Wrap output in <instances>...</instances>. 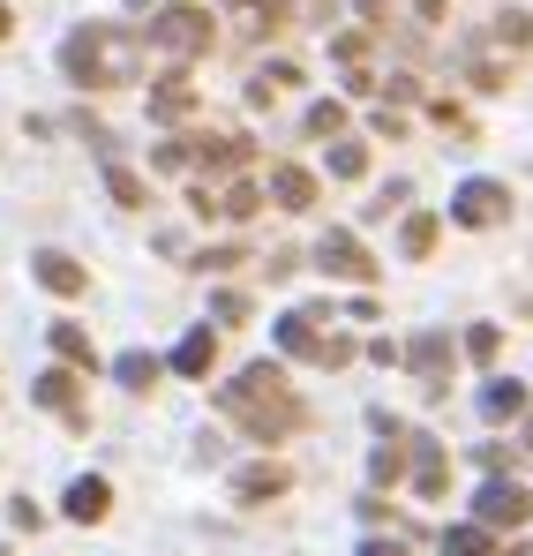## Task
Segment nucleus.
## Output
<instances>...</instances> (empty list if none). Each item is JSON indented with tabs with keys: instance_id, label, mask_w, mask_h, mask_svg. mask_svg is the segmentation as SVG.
I'll return each mask as SVG.
<instances>
[{
	"instance_id": "5",
	"label": "nucleus",
	"mask_w": 533,
	"mask_h": 556,
	"mask_svg": "<svg viewBox=\"0 0 533 556\" xmlns=\"http://www.w3.org/2000/svg\"><path fill=\"white\" fill-rule=\"evenodd\" d=\"M533 519V496L519 481H481V496H473V527L481 534H519Z\"/></svg>"
},
{
	"instance_id": "31",
	"label": "nucleus",
	"mask_w": 533,
	"mask_h": 556,
	"mask_svg": "<svg viewBox=\"0 0 533 556\" xmlns=\"http://www.w3.org/2000/svg\"><path fill=\"white\" fill-rule=\"evenodd\" d=\"M211 308H218V324H241L249 316V293H211Z\"/></svg>"
},
{
	"instance_id": "23",
	"label": "nucleus",
	"mask_w": 533,
	"mask_h": 556,
	"mask_svg": "<svg viewBox=\"0 0 533 556\" xmlns=\"http://www.w3.org/2000/svg\"><path fill=\"white\" fill-rule=\"evenodd\" d=\"M368 481H383V489H391V481H406V437H391V444L368 459Z\"/></svg>"
},
{
	"instance_id": "12",
	"label": "nucleus",
	"mask_w": 533,
	"mask_h": 556,
	"mask_svg": "<svg viewBox=\"0 0 533 556\" xmlns=\"http://www.w3.org/2000/svg\"><path fill=\"white\" fill-rule=\"evenodd\" d=\"M285 489H293V473L278 459H256V466L233 473V496H241V504H264V496H285Z\"/></svg>"
},
{
	"instance_id": "18",
	"label": "nucleus",
	"mask_w": 533,
	"mask_h": 556,
	"mask_svg": "<svg viewBox=\"0 0 533 556\" xmlns=\"http://www.w3.org/2000/svg\"><path fill=\"white\" fill-rule=\"evenodd\" d=\"M233 15H241L249 38H264V30H285L293 23V0H233Z\"/></svg>"
},
{
	"instance_id": "22",
	"label": "nucleus",
	"mask_w": 533,
	"mask_h": 556,
	"mask_svg": "<svg viewBox=\"0 0 533 556\" xmlns=\"http://www.w3.org/2000/svg\"><path fill=\"white\" fill-rule=\"evenodd\" d=\"M444 556H496V534H481V527H444Z\"/></svg>"
},
{
	"instance_id": "29",
	"label": "nucleus",
	"mask_w": 533,
	"mask_h": 556,
	"mask_svg": "<svg viewBox=\"0 0 533 556\" xmlns=\"http://www.w3.org/2000/svg\"><path fill=\"white\" fill-rule=\"evenodd\" d=\"M496 38H504V46H533V23L519 8H504V15H496Z\"/></svg>"
},
{
	"instance_id": "11",
	"label": "nucleus",
	"mask_w": 533,
	"mask_h": 556,
	"mask_svg": "<svg viewBox=\"0 0 533 556\" xmlns=\"http://www.w3.org/2000/svg\"><path fill=\"white\" fill-rule=\"evenodd\" d=\"M406 369L421 376L429 391H444V376H450V331H421V339L406 346Z\"/></svg>"
},
{
	"instance_id": "3",
	"label": "nucleus",
	"mask_w": 533,
	"mask_h": 556,
	"mask_svg": "<svg viewBox=\"0 0 533 556\" xmlns=\"http://www.w3.org/2000/svg\"><path fill=\"white\" fill-rule=\"evenodd\" d=\"M278 346H285L293 362H316V369H346V362H354V339L323 331V308H293V316H278Z\"/></svg>"
},
{
	"instance_id": "24",
	"label": "nucleus",
	"mask_w": 533,
	"mask_h": 556,
	"mask_svg": "<svg viewBox=\"0 0 533 556\" xmlns=\"http://www.w3.org/2000/svg\"><path fill=\"white\" fill-rule=\"evenodd\" d=\"M113 376H120L128 391H151V383H158V354H120V362H113Z\"/></svg>"
},
{
	"instance_id": "6",
	"label": "nucleus",
	"mask_w": 533,
	"mask_h": 556,
	"mask_svg": "<svg viewBox=\"0 0 533 556\" xmlns=\"http://www.w3.org/2000/svg\"><path fill=\"white\" fill-rule=\"evenodd\" d=\"M316 271H323V278H354V286H368V278H376V256L360 249L346 226H331V233L316 241Z\"/></svg>"
},
{
	"instance_id": "21",
	"label": "nucleus",
	"mask_w": 533,
	"mask_h": 556,
	"mask_svg": "<svg viewBox=\"0 0 533 556\" xmlns=\"http://www.w3.org/2000/svg\"><path fill=\"white\" fill-rule=\"evenodd\" d=\"M301 128H308V136H323V143H339V136H346V105H339V98H316Z\"/></svg>"
},
{
	"instance_id": "17",
	"label": "nucleus",
	"mask_w": 533,
	"mask_h": 556,
	"mask_svg": "<svg viewBox=\"0 0 533 556\" xmlns=\"http://www.w3.org/2000/svg\"><path fill=\"white\" fill-rule=\"evenodd\" d=\"M211 362H218V331H211V324H195V331L174 346V369L180 376H211Z\"/></svg>"
},
{
	"instance_id": "30",
	"label": "nucleus",
	"mask_w": 533,
	"mask_h": 556,
	"mask_svg": "<svg viewBox=\"0 0 533 556\" xmlns=\"http://www.w3.org/2000/svg\"><path fill=\"white\" fill-rule=\"evenodd\" d=\"M195 264H203V271H233V264H249V249H233V241H226V249H203Z\"/></svg>"
},
{
	"instance_id": "8",
	"label": "nucleus",
	"mask_w": 533,
	"mask_h": 556,
	"mask_svg": "<svg viewBox=\"0 0 533 556\" xmlns=\"http://www.w3.org/2000/svg\"><path fill=\"white\" fill-rule=\"evenodd\" d=\"M450 218H458V226H504V218H511V188L504 181H466L450 195Z\"/></svg>"
},
{
	"instance_id": "38",
	"label": "nucleus",
	"mask_w": 533,
	"mask_h": 556,
	"mask_svg": "<svg viewBox=\"0 0 533 556\" xmlns=\"http://www.w3.org/2000/svg\"><path fill=\"white\" fill-rule=\"evenodd\" d=\"M526 452H533V414H526Z\"/></svg>"
},
{
	"instance_id": "7",
	"label": "nucleus",
	"mask_w": 533,
	"mask_h": 556,
	"mask_svg": "<svg viewBox=\"0 0 533 556\" xmlns=\"http://www.w3.org/2000/svg\"><path fill=\"white\" fill-rule=\"evenodd\" d=\"M188 203H195V218H256V211H264V188L256 181H226V188L195 181Z\"/></svg>"
},
{
	"instance_id": "27",
	"label": "nucleus",
	"mask_w": 533,
	"mask_h": 556,
	"mask_svg": "<svg viewBox=\"0 0 533 556\" xmlns=\"http://www.w3.org/2000/svg\"><path fill=\"white\" fill-rule=\"evenodd\" d=\"M105 195H113L120 211H136V203H143V174H128V166H105Z\"/></svg>"
},
{
	"instance_id": "1",
	"label": "nucleus",
	"mask_w": 533,
	"mask_h": 556,
	"mask_svg": "<svg viewBox=\"0 0 533 556\" xmlns=\"http://www.w3.org/2000/svg\"><path fill=\"white\" fill-rule=\"evenodd\" d=\"M218 406L256 437V444H285L308 414H301V399H293V383L278 362H256V369H241L233 383H218Z\"/></svg>"
},
{
	"instance_id": "10",
	"label": "nucleus",
	"mask_w": 533,
	"mask_h": 556,
	"mask_svg": "<svg viewBox=\"0 0 533 556\" xmlns=\"http://www.w3.org/2000/svg\"><path fill=\"white\" fill-rule=\"evenodd\" d=\"M406 466H414V489L421 496H444L450 489V466H444V444L436 437H406Z\"/></svg>"
},
{
	"instance_id": "26",
	"label": "nucleus",
	"mask_w": 533,
	"mask_h": 556,
	"mask_svg": "<svg viewBox=\"0 0 533 556\" xmlns=\"http://www.w3.org/2000/svg\"><path fill=\"white\" fill-rule=\"evenodd\" d=\"M331 174H339V181H360V174H368V143H346V136H339V143H331Z\"/></svg>"
},
{
	"instance_id": "25",
	"label": "nucleus",
	"mask_w": 533,
	"mask_h": 556,
	"mask_svg": "<svg viewBox=\"0 0 533 556\" xmlns=\"http://www.w3.org/2000/svg\"><path fill=\"white\" fill-rule=\"evenodd\" d=\"M398 249H406V256L421 264V256L436 249V218H429V211H414V218H406V233H398Z\"/></svg>"
},
{
	"instance_id": "28",
	"label": "nucleus",
	"mask_w": 533,
	"mask_h": 556,
	"mask_svg": "<svg viewBox=\"0 0 533 556\" xmlns=\"http://www.w3.org/2000/svg\"><path fill=\"white\" fill-rule=\"evenodd\" d=\"M466 354H473V362H496V354H504V331H496V324H473V331H466Z\"/></svg>"
},
{
	"instance_id": "16",
	"label": "nucleus",
	"mask_w": 533,
	"mask_h": 556,
	"mask_svg": "<svg viewBox=\"0 0 533 556\" xmlns=\"http://www.w3.org/2000/svg\"><path fill=\"white\" fill-rule=\"evenodd\" d=\"M105 511H113V489H105L98 473H84V481H68V519H76V527H98Z\"/></svg>"
},
{
	"instance_id": "14",
	"label": "nucleus",
	"mask_w": 533,
	"mask_h": 556,
	"mask_svg": "<svg viewBox=\"0 0 533 556\" xmlns=\"http://www.w3.org/2000/svg\"><path fill=\"white\" fill-rule=\"evenodd\" d=\"M30 399L38 406H53V414H68V421H84V399H76V369H46L30 383Z\"/></svg>"
},
{
	"instance_id": "13",
	"label": "nucleus",
	"mask_w": 533,
	"mask_h": 556,
	"mask_svg": "<svg viewBox=\"0 0 533 556\" xmlns=\"http://www.w3.org/2000/svg\"><path fill=\"white\" fill-rule=\"evenodd\" d=\"M270 203L278 211H316V174L308 166H270Z\"/></svg>"
},
{
	"instance_id": "33",
	"label": "nucleus",
	"mask_w": 533,
	"mask_h": 556,
	"mask_svg": "<svg viewBox=\"0 0 533 556\" xmlns=\"http://www.w3.org/2000/svg\"><path fill=\"white\" fill-rule=\"evenodd\" d=\"M398 203H406V181H391V188H383V195H376V203H368V211H376V218H391Z\"/></svg>"
},
{
	"instance_id": "36",
	"label": "nucleus",
	"mask_w": 533,
	"mask_h": 556,
	"mask_svg": "<svg viewBox=\"0 0 533 556\" xmlns=\"http://www.w3.org/2000/svg\"><path fill=\"white\" fill-rule=\"evenodd\" d=\"M414 8H421V15H429V23H436V15H444L450 0H414Z\"/></svg>"
},
{
	"instance_id": "15",
	"label": "nucleus",
	"mask_w": 533,
	"mask_h": 556,
	"mask_svg": "<svg viewBox=\"0 0 533 556\" xmlns=\"http://www.w3.org/2000/svg\"><path fill=\"white\" fill-rule=\"evenodd\" d=\"M188 113H195V84H188V68L158 76V91H151V121H188Z\"/></svg>"
},
{
	"instance_id": "32",
	"label": "nucleus",
	"mask_w": 533,
	"mask_h": 556,
	"mask_svg": "<svg viewBox=\"0 0 533 556\" xmlns=\"http://www.w3.org/2000/svg\"><path fill=\"white\" fill-rule=\"evenodd\" d=\"M8 519H15V527H23V534H38V527H46V511H38V504H30V496H15V504H8Z\"/></svg>"
},
{
	"instance_id": "20",
	"label": "nucleus",
	"mask_w": 533,
	"mask_h": 556,
	"mask_svg": "<svg viewBox=\"0 0 533 556\" xmlns=\"http://www.w3.org/2000/svg\"><path fill=\"white\" fill-rule=\"evenodd\" d=\"M53 354H61L68 369H98V346H90L84 324H53Z\"/></svg>"
},
{
	"instance_id": "39",
	"label": "nucleus",
	"mask_w": 533,
	"mask_h": 556,
	"mask_svg": "<svg viewBox=\"0 0 533 556\" xmlns=\"http://www.w3.org/2000/svg\"><path fill=\"white\" fill-rule=\"evenodd\" d=\"M0 556H15V549H8V542H0Z\"/></svg>"
},
{
	"instance_id": "9",
	"label": "nucleus",
	"mask_w": 533,
	"mask_h": 556,
	"mask_svg": "<svg viewBox=\"0 0 533 556\" xmlns=\"http://www.w3.org/2000/svg\"><path fill=\"white\" fill-rule=\"evenodd\" d=\"M30 278H38L46 293H61V301H76V293L90 286V271L76 264V256H61V249H38V256H30Z\"/></svg>"
},
{
	"instance_id": "19",
	"label": "nucleus",
	"mask_w": 533,
	"mask_h": 556,
	"mask_svg": "<svg viewBox=\"0 0 533 556\" xmlns=\"http://www.w3.org/2000/svg\"><path fill=\"white\" fill-rule=\"evenodd\" d=\"M481 414H488V421H519V414H526V383L496 376V383L481 391Z\"/></svg>"
},
{
	"instance_id": "34",
	"label": "nucleus",
	"mask_w": 533,
	"mask_h": 556,
	"mask_svg": "<svg viewBox=\"0 0 533 556\" xmlns=\"http://www.w3.org/2000/svg\"><path fill=\"white\" fill-rule=\"evenodd\" d=\"M360 15H368V23H383V15H391V0H354Z\"/></svg>"
},
{
	"instance_id": "37",
	"label": "nucleus",
	"mask_w": 533,
	"mask_h": 556,
	"mask_svg": "<svg viewBox=\"0 0 533 556\" xmlns=\"http://www.w3.org/2000/svg\"><path fill=\"white\" fill-rule=\"evenodd\" d=\"M8 30H15V15H8V0H0V38H8Z\"/></svg>"
},
{
	"instance_id": "4",
	"label": "nucleus",
	"mask_w": 533,
	"mask_h": 556,
	"mask_svg": "<svg viewBox=\"0 0 533 556\" xmlns=\"http://www.w3.org/2000/svg\"><path fill=\"white\" fill-rule=\"evenodd\" d=\"M143 46H158V53H174V61H203L211 53V8H166V15H151V30H136Z\"/></svg>"
},
{
	"instance_id": "35",
	"label": "nucleus",
	"mask_w": 533,
	"mask_h": 556,
	"mask_svg": "<svg viewBox=\"0 0 533 556\" xmlns=\"http://www.w3.org/2000/svg\"><path fill=\"white\" fill-rule=\"evenodd\" d=\"M360 556H406V549H398V542H368Z\"/></svg>"
},
{
	"instance_id": "2",
	"label": "nucleus",
	"mask_w": 533,
	"mask_h": 556,
	"mask_svg": "<svg viewBox=\"0 0 533 556\" xmlns=\"http://www.w3.org/2000/svg\"><path fill=\"white\" fill-rule=\"evenodd\" d=\"M61 68H68V84H84V91H120V84L143 76V38L120 30V23H84V30H68Z\"/></svg>"
}]
</instances>
